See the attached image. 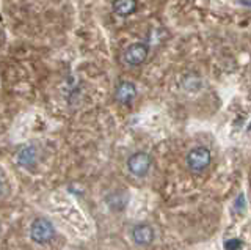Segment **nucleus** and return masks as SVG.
I'll list each match as a JSON object with an SVG mask.
<instances>
[{
  "instance_id": "3",
  "label": "nucleus",
  "mask_w": 251,
  "mask_h": 250,
  "mask_svg": "<svg viewBox=\"0 0 251 250\" xmlns=\"http://www.w3.org/2000/svg\"><path fill=\"white\" fill-rule=\"evenodd\" d=\"M127 167H129L132 175L144 176L148 173L149 167H151V157L146 153H135V154H132L129 157Z\"/></svg>"
},
{
  "instance_id": "9",
  "label": "nucleus",
  "mask_w": 251,
  "mask_h": 250,
  "mask_svg": "<svg viewBox=\"0 0 251 250\" xmlns=\"http://www.w3.org/2000/svg\"><path fill=\"white\" fill-rule=\"evenodd\" d=\"M240 5H243V6H251V2H240Z\"/></svg>"
},
{
  "instance_id": "5",
  "label": "nucleus",
  "mask_w": 251,
  "mask_h": 250,
  "mask_svg": "<svg viewBox=\"0 0 251 250\" xmlns=\"http://www.w3.org/2000/svg\"><path fill=\"white\" fill-rule=\"evenodd\" d=\"M132 238L138 246H149L154 241V230L148 223H140L132 230Z\"/></svg>"
},
{
  "instance_id": "1",
  "label": "nucleus",
  "mask_w": 251,
  "mask_h": 250,
  "mask_svg": "<svg viewBox=\"0 0 251 250\" xmlns=\"http://www.w3.org/2000/svg\"><path fill=\"white\" fill-rule=\"evenodd\" d=\"M55 234L54 225L44 217H38V219L33 220L31 227H30V236L31 239L38 242V244H46L49 242Z\"/></svg>"
},
{
  "instance_id": "4",
  "label": "nucleus",
  "mask_w": 251,
  "mask_h": 250,
  "mask_svg": "<svg viewBox=\"0 0 251 250\" xmlns=\"http://www.w3.org/2000/svg\"><path fill=\"white\" fill-rule=\"evenodd\" d=\"M148 57V46L143 44V43H134L130 44L127 49L124 50V62L129 63V65H140L146 60Z\"/></svg>"
},
{
  "instance_id": "8",
  "label": "nucleus",
  "mask_w": 251,
  "mask_h": 250,
  "mask_svg": "<svg viewBox=\"0 0 251 250\" xmlns=\"http://www.w3.org/2000/svg\"><path fill=\"white\" fill-rule=\"evenodd\" d=\"M224 249L226 250H240L242 249V241L237 239V238L229 239V241L224 242Z\"/></svg>"
},
{
  "instance_id": "10",
  "label": "nucleus",
  "mask_w": 251,
  "mask_h": 250,
  "mask_svg": "<svg viewBox=\"0 0 251 250\" xmlns=\"http://www.w3.org/2000/svg\"><path fill=\"white\" fill-rule=\"evenodd\" d=\"M3 192V183H2V180H0V194Z\"/></svg>"
},
{
  "instance_id": "6",
  "label": "nucleus",
  "mask_w": 251,
  "mask_h": 250,
  "mask_svg": "<svg viewBox=\"0 0 251 250\" xmlns=\"http://www.w3.org/2000/svg\"><path fill=\"white\" fill-rule=\"evenodd\" d=\"M135 96H137V88L132 82H121L118 85L116 93H115V98L118 102L129 104L135 100Z\"/></svg>"
},
{
  "instance_id": "2",
  "label": "nucleus",
  "mask_w": 251,
  "mask_h": 250,
  "mask_svg": "<svg viewBox=\"0 0 251 250\" xmlns=\"http://www.w3.org/2000/svg\"><path fill=\"white\" fill-rule=\"evenodd\" d=\"M187 164L191 170L195 172H201L210 164V151L204 147L193 148L187 154Z\"/></svg>"
},
{
  "instance_id": "7",
  "label": "nucleus",
  "mask_w": 251,
  "mask_h": 250,
  "mask_svg": "<svg viewBox=\"0 0 251 250\" xmlns=\"http://www.w3.org/2000/svg\"><path fill=\"white\" fill-rule=\"evenodd\" d=\"M113 8L118 15L121 16H127L130 13H134L137 8V2L135 0H118V2L113 3Z\"/></svg>"
}]
</instances>
